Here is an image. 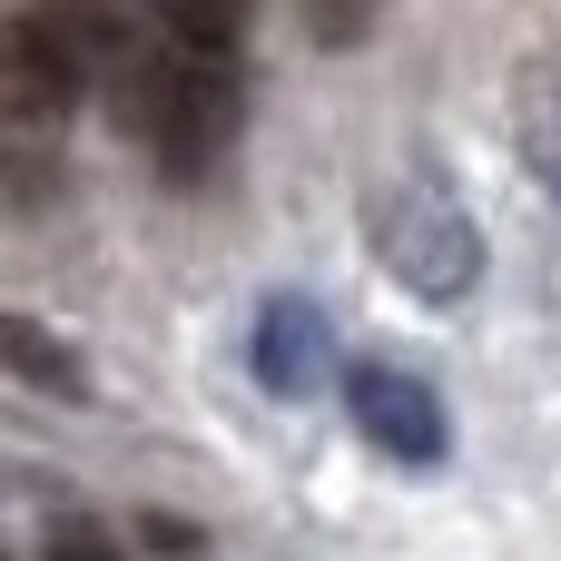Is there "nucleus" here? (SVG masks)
Returning <instances> with one entry per match:
<instances>
[{"label": "nucleus", "mask_w": 561, "mask_h": 561, "mask_svg": "<svg viewBox=\"0 0 561 561\" xmlns=\"http://www.w3.org/2000/svg\"><path fill=\"white\" fill-rule=\"evenodd\" d=\"M108 99H118V128L138 138V158H148L168 187H207L217 158L237 148L247 69H227V59H187V49H158L148 30H128V59H118Z\"/></svg>", "instance_id": "1"}, {"label": "nucleus", "mask_w": 561, "mask_h": 561, "mask_svg": "<svg viewBox=\"0 0 561 561\" xmlns=\"http://www.w3.org/2000/svg\"><path fill=\"white\" fill-rule=\"evenodd\" d=\"M128 30L118 0H20L10 30H0V118L20 148L59 138V118H79L89 89L118 79L128 59Z\"/></svg>", "instance_id": "2"}, {"label": "nucleus", "mask_w": 561, "mask_h": 561, "mask_svg": "<svg viewBox=\"0 0 561 561\" xmlns=\"http://www.w3.org/2000/svg\"><path fill=\"white\" fill-rule=\"evenodd\" d=\"M365 237H375V256L394 266V286L424 296V306H463V296L483 286V227H473V207L454 197L444 168H404L394 187H375Z\"/></svg>", "instance_id": "3"}, {"label": "nucleus", "mask_w": 561, "mask_h": 561, "mask_svg": "<svg viewBox=\"0 0 561 561\" xmlns=\"http://www.w3.org/2000/svg\"><path fill=\"white\" fill-rule=\"evenodd\" d=\"M345 414H355V434H365L385 463H404V473H434V463L454 454V414H444V394H434L414 365H394V355L345 365Z\"/></svg>", "instance_id": "4"}, {"label": "nucleus", "mask_w": 561, "mask_h": 561, "mask_svg": "<svg viewBox=\"0 0 561 561\" xmlns=\"http://www.w3.org/2000/svg\"><path fill=\"white\" fill-rule=\"evenodd\" d=\"M325 316H316V296H266L256 306V325H247V365H256V385L276 394V404H306L316 385H325Z\"/></svg>", "instance_id": "5"}, {"label": "nucleus", "mask_w": 561, "mask_h": 561, "mask_svg": "<svg viewBox=\"0 0 561 561\" xmlns=\"http://www.w3.org/2000/svg\"><path fill=\"white\" fill-rule=\"evenodd\" d=\"M138 30H148L158 49H187V59H227V69H247L256 0H148Z\"/></svg>", "instance_id": "6"}, {"label": "nucleus", "mask_w": 561, "mask_h": 561, "mask_svg": "<svg viewBox=\"0 0 561 561\" xmlns=\"http://www.w3.org/2000/svg\"><path fill=\"white\" fill-rule=\"evenodd\" d=\"M0 355H10V375L30 385V394H59V404H89V365H79V345H59L39 316H0Z\"/></svg>", "instance_id": "7"}, {"label": "nucleus", "mask_w": 561, "mask_h": 561, "mask_svg": "<svg viewBox=\"0 0 561 561\" xmlns=\"http://www.w3.org/2000/svg\"><path fill=\"white\" fill-rule=\"evenodd\" d=\"M523 168L561 207V79H523Z\"/></svg>", "instance_id": "8"}, {"label": "nucleus", "mask_w": 561, "mask_h": 561, "mask_svg": "<svg viewBox=\"0 0 561 561\" xmlns=\"http://www.w3.org/2000/svg\"><path fill=\"white\" fill-rule=\"evenodd\" d=\"M296 10H306V39H316V49H355L385 0H296Z\"/></svg>", "instance_id": "9"}, {"label": "nucleus", "mask_w": 561, "mask_h": 561, "mask_svg": "<svg viewBox=\"0 0 561 561\" xmlns=\"http://www.w3.org/2000/svg\"><path fill=\"white\" fill-rule=\"evenodd\" d=\"M39 561H128V552H118V533H99V523H79V513H69V523H49V533H39Z\"/></svg>", "instance_id": "10"}, {"label": "nucleus", "mask_w": 561, "mask_h": 561, "mask_svg": "<svg viewBox=\"0 0 561 561\" xmlns=\"http://www.w3.org/2000/svg\"><path fill=\"white\" fill-rule=\"evenodd\" d=\"M138 542H148V552H168V561H197V552H207V533H187L178 513H148V523H138Z\"/></svg>", "instance_id": "11"}]
</instances>
